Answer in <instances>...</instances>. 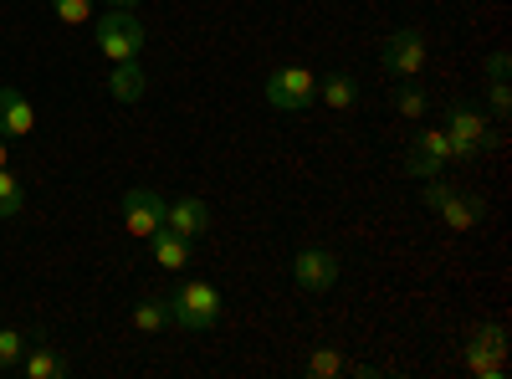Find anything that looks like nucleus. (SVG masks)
Wrapping results in <instances>:
<instances>
[{
    "label": "nucleus",
    "mask_w": 512,
    "mask_h": 379,
    "mask_svg": "<svg viewBox=\"0 0 512 379\" xmlns=\"http://www.w3.org/2000/svg\"><path fill=\"white\" fill-rule=\"evenodd\" d=\"M436 216H441L451 231H472V226L487 216V205H482V195H456V190H451V195H446V205L436 210Z\"/></svg>",
    "instance_id": "obj_13"
},
{
    "label": "nucleus",
    "mask_w": 512,
    "mask_h": 379,
    "mask_svg": "<svg viewBox=\"0 0 512 379\" xmlns=\"http://www.w3.org/2000/svg\"><path fill=\"white\" fill-rule=\"evenodd\" d=\"M354 98H359V82L349 72H328L318 82V103H328V108H354Z\"/></svg>",
    "instance_id": "obj_15"
},
{
    "label": "nucleus",
    "mask_w": 512,
    "mask_h": 379,
    "mask_svg": "<svg viewBox=\"0 0 512 379\" xmlns=\"http://www.w3.org/2000/svg\"><path fill=\"white\" fill-rule=\"evenodd\" d=\"M149 246H154V262H159L164 272H185V267H190V251H195V241L175 236L169 226H159V231L149 236Z\"/></svg>",
    "instance_id": "obj_12"
},
{
    "label": "nucleus",
    "mask_w": 512,
    "mask_h": 379,
    "mask_svg": "<svg viewBox=\"0 0 512 379\" xmlns=\"http://www.w3.org/2000/svg\"><path fill=\"white\" fill-rule=\"evenodd\" d=\"M405 175H415V180H431V175H441V159L420 154V149L410 144V149H405Z\"/></svg>",
    "instance_id": "obj_21"
},
{
    "label": "nucleus",
    "mask_w": 512,
    "mask_h": 379,
    "mask_svg": "<svg viewBox=\"0 0 512 379\" xmlns=\"http://www.w3.org/2000/svg\"><path fill=\"white\" fill-rule=\"evenodd\" d=\"M262 93H267V103L277 113H303V108L318 103V77L308 67H277V72H267Z\"/></svg>",
    "instance_id": "obj_4"
},
{
    "label": "nucleus",
    "mask_w": 512,
    "mask_h": 379,
    "mask_svg": "<svg viewBox=\"0 0 512 379\" xmlns=\"http://www.w3.org/2000/svg\"><path fill=\"white\" fill-rule=\"evenodd\" d=\"M507 67H512L507 52H492V57H487V77H492V82H507Z\"/></svg>",
    "instance_id": "obj_26"
},
{
    "label": "nucleus",
    "mask_w": 512,
    "mask_h": 379,
    "mask_svg": "<svg viewBox=\"0 0 512 379\" xmlns=\"http://www.w3.org/2000/svg\"><path fill=\"white\" fill-rule=\"evenodd\" d=\"M164 226L175 231V236H185V241H200V236L210 231V205H205V200H195V195L169 200V210H164Z\"/></svg>",
    "instance_id": "obj_9"
},
{
    "label": "nucleus",
    "mask_w": 512,
    "mask_h": 379,
    "mask_svg": "<svg viewBox=\"0 0 512 379\" xmlns=\"http://www.w3.org/2000/svg\"><path fill=\"white\" fill-rule=\"evenodd\" d=\"M6 159H11V149H6V139H0V170H6Z\"/></svg>",
    "instance_id": "obj_28"
},
{
    "label": "nucleus",
    "mask_w": 512,
    "mask_h": 379,
    "mask_svg": "<svg viewBox=\"0 0 512 379\" xmlns=\"http://www.w3.org/2000/svg\"><path fill=\"white\" fill-rule=\"evenodd\" d=\"M349 364H344V354H338V349H318L313 359H308V374L313 379H333V374H344Z\"/></svg>",
    "instance_id": "obj_20"
},
{
    "label": "nucleus",
    "mask_w": 512,
    "mask_h": 379,
    "mask_svg": "<svg viewBox=\"0 0 512 379\" xmlns=\"http://www.w3.org/2000/svg\"><path fill=\"white\" fill-rule=\"evenodd\" d=\"M164 308H169V323L175 328H185V333H205V328H216L221 323V313H226V303H221V287L216 282H180L175 292L164 298Z\"/></svg>",
    "instance_id": "obj_1"
},
{
    "label": "nucleus",
    "mask_w": 512,
    "mask_h": 379,
    "mask_svg": "<svg viewBox=\"0 0 512 379\" xmlns=\"http://www.w3.org/2000/svg\"><path fill=\"white\" fill-rule=\"evenodd\" d=\"M108 6H113V11H134V6H139V0H108Z\"/></svg>",
    "instance_id": "obj_27"
},
{
    "label": "nucleus",
    "mask_w": 512,
    "mask_h": 379,
    "mask_svg": "<svg viewBox=\"0 0 512 379\" xmlns=\"http://www.w3.org/2000/svg\"><path fill=\"white\" fill-rule=\"evenodd\" d=\"M93 41L108 62H139L149 31L134 11H108V16H93Z\"/></svg>",
    "instance_id": "obj_2"
},
{
    "label": "nucleus",
    "mask_w": 512,
    "mask_h": 379,
    "mask_svg": "<svg viewBox=\"0 0 512 379\" xmlns=\"http://www.w3.org/2000/svg\"><path fill=\"white\" fill-rule=\"evenodd\" d=\"M420 154H431V159H441V164H451V134L446 129H420L415 139H410Z\"/></svg>",
    "instance_id": "obj_17"
},
{
    "label": "nucleus",
    "mask_w": 512,
    "mask_h": 379,
    "mask_svg": "<svg viewBox=\"0 0 512 379\" xmlns=\"http://www.w3.org/2000/svg\"><path fill=\"white\" fill-rule=\"evenodd\" d=\"M446 195H451V185H446L441 175H431V180H425V195H420V200H425V210H441Z\"/></svg>",
    "instance_id": "obj_24"
},
{
    "label": "nucleus",
    "mask_w": 512,
    "mask_h": 379,
    "mask_svg": "<svg viewBox=\"0 0 512 379\" xmlns=\"http://www.w3.org/2000/svg\"><path fill=\"white\" fill-rule=\"evenodd\" d=\"M395 108H400V118H425V108H431V93H420V88H400Z\"/></svg>",
    "instance_id": "obj_23"
},
{
    "label": "nucleus",
    "mask_w": 512,
    "mask_h": 379,
    "mask_svg": "<svg viewBox=\"0 0 512 379\" xmlns=\"http://www.w3.org/2000/svg\"><path fill=\"white\" fill-rule=\"evenodd\" d=\"M466 364H472V374H482V379H502L507 374V333L497 323L477 328L472 349H466Z\"/></svg>",
    "instance_id": "obj_8"
},
{
    "label": "nucleus",
    "mask_w": 512,
    "mask_h": 379,
    "mask_svg": "<svg viewBox=\"0 0 512 379\" xmlns=\"http://www.w3.org/2000/svg\"><path fill=\"white\" fill-rule=\"evenodd\" d=\"M379 67L390 72V77H415V72L425 67V36H420L415 26H400L390 41H384Z\"/></svg>",
    "instance_id": "obj_7"
},
{
    "label": "nucleus",
    "mask_w": 512,
    "mask_h": 379,
    "mask_svg": "<svg viewBox=\"0 0 512 379\" xmlns=\"http://www.w3.org/2000/svg\"><path fill=\"white\" fill-rule=\"evenodd\" d=\"M108 93H113L118 103H139V98L149 93L144 67H139V62H113V72H108Z\"/></svg>",
    "instance_id": "obj_14"
},
{
    "label": "nucleus",
    "mask_w": 512,
    "mask_h": 379,
    "mask_svg": "<svg viewBox=\"0 0 512 379\" xmlns=\"http://www.w3.org/2000/svg\"><path fill=\"white\" fill-rule=\"evenodd\" d=\"M26 379H67L72 374V364H67V354L62 349H52V344H26V354H21V364H16Z\"/></svg>",
    "instance_id": "obj_11"
},
{
    "label": "nucleus",
    "mask_w": 512,
    "mask_h": 379,
    "mask_svg": "<svg viewBox=\"0 0 512 379\" xmlns=\"http://www.w3.org/2000/svg\"><path fill=\"white\" fill-rule=\"evenodd\" d=\"M36 129V108L26 93L16 88H0V139H26Z\"/></svg>",
    "instance_id": "obj_10"
},
{
    "label": "nucleus",
    "mask_w": 512,
    "mask_h": 379,
    "mask_svg": "<svg viewBox=\"0 0 512 379\" xmlns=\"http://www.w3.org/2000/svg\"><path fill=\"white\" fill-rule=\"evenodd\" d=\"M26 333L21 328H0V369H16L21 364V354H26Z\"/></svg>",
    "instance_id": "obj_19"
},
{
    "label": "nucleus",
    "mask_w": 512,
    "mask_h": 379,
    "mask_svg": "<svg viewBox=\"0 0 512 379\" xmlns=\"http://www.w3.org/2000/svg\"><path fill=\"white\" fill-rule=\"evenodd\" d=\"M169 323V308H164V298H144L139 308H134V328L139 333H159Z\"/></svg>",
    "instance_id": "obj_18"
},
{
    "label": "nucleus",
    "mask_w": 512,
    "mask_h": 379,
    "mask_svg": "<svg viewBox=\"0 0 512 379\" xmlns=\"http://www.w3.org/2000/svg\"><path fill=\"white\" fill-rule=\"evenodd\" d=\"M52 11H57V21L82 26V21H93V0H52Z\"/></svg>",
    "instance_id": "obj_22"
},
{
    "label": "nucleus",
    "mask_w": 512,
    "mask_h": 379,
    "mask_svg": "<svg viewBox=\"0 0 512 379\" xmlns=\"http://www.w3.org/2000/svg\"><path fill=\"white\" fill-rule=\"evenodd\" d=\"M338 272H344V262H338L328 246H303L292 257V282L303 292H328L338 282Z\"/></svg>",
    "instance_id": "obj_6"
},
{
    "label": "nucleus",
    "mask_w": 512,
    "mask_h": 379,
    "mask_svg": "<svg viewBox=\"0 0 512 379\" xmlns=\"http://www.w3.org/2000/svg\"><path fill=\"white\" fill-rule=\"evenodd\" d=\"M123 226H128V236H139V241H149L159 226H164V210H169V200L159 195V190H149V185H134V190H123Z\"/></svg>",
    "instance_id": "obj_5"
},
{
    "label": "nucleus",
    "mask_w": 512,
    "mask_h": 379,
    "mask_svg": "<svg viewBox=\"0 0 512 379\" xmlns=\"http://www.w3.org/2000/svg\"><path fill=\"white\" fill-rule=\"evenodd\" d=\"M487 103H492L497 113H507V108H512V88H507V82H492V88H487Z\"/></svg>",
    "instance_id": "obj_25"
},
{
    "label": "nucleus",
    "mask_w": 512,
    "mask_h": 379,
    "mask_svg": "<svg viewBox=\"0 0 512 379\" xmlns=\"http://www.w3.org/2000/svg\"><path fill=\"white\" fill-rule=\"evenodd\" d=\"M446 134H451V159H461V164L497 144L492 129H487V118H482V108H472V103H451L446 108Z\"/></svg>",
    "instance_id": "obj_3"
},
{
    "label": "nucleus",
    "mask_w": 512,
    "mask_h": 379,
    "mask_svg": "<svg viewBox=\"0 0 512 379\" xmlns=\"http://www.w3.org/2000/svg\"><path fill=\"white\" fill-rule=\"evenodd\" d=\"M26 210V190H21V180L11 175V170H0V221H16Z\"/></svg>",
    "instance_id": "obj_16"
}]
</instances>
